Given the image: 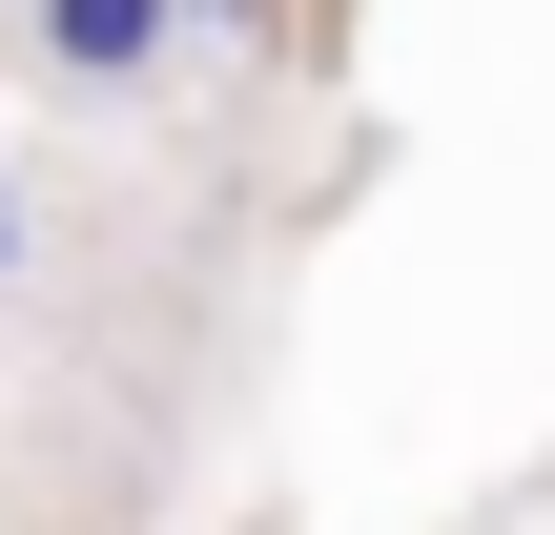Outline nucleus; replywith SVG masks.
<instances>
[{
	"label": "nucleus",
	"mask_w": 555,
	"mask_h": 535,
	"mask_svg": "<svg viewBox=\"0 0 555 535\" xmlns=\"http://www.w3.org/2000/svg\"><path fill=\"white\" fill-rule=\"evenodd\" d=\"M247 0H21V62L62 82V103H144L185 41H227Z\"/></svg>",
	"instance_id": "obj_1"
},
{
	"label": "nucleus",
	"mask_w": 555,
	"mask_h": 535,
	"mask_svg": "<svg viewBox=\"0 0 555 535\" xmlns=\"http://www.w3.org/2000/svg\"><path fill=\"white\" fill-rule=\"evenodd\" d=\"M21 268H41V206H21V165H0V289H21Z\"/></svg>",
	"instance_id": "obj_2"
}]
</instances>
